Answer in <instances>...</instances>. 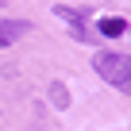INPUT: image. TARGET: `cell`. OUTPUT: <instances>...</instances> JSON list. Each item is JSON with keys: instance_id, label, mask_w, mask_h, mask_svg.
I'll return each instance as SVG.
<instances>
[{"instance_id": "obj_1", "label": "cell", "mask_w": 131, "mask_h": 131, "mask_svg": "<svg viewBox=\"0 0 131 131\" xmlns=\"http://www.w3.org/2000/svg\"><path fill=\"white\" fill-rule=\"evenodd\" d=\"M93 70H96L108 85H116L119 93H127V96H131V58H127V54H116V50H96Z\"/></svg>"}, {"instance_id": "obj_2", "label": "cell", "mask_w": 131, "mask_h": 131, "mask_svg": "<svg viewBox=\"0 0 131 131\" xmlns=\"http://www.w3.org/2000/svg\"><path fill=\"white\" fill-rule=\"evenodd\" d=\"M54 16L70 23L73 39H81V42H93V39H89V27H85V8H70V4H54Z\"/></svg>"}, {"instance_id": "obj_3", "label": "cell", "mask_w": 131, "mask_h": 131, "mask_svg": "<svg viewBox=\"0 0 131 131\" xmlns=\"http://www.w3.org/2000/svg\"><path fill=\"white\" fill-rule=\"evenodd\" d=\"M27 31H31V23H27V19H8V16H0V50L12 46L16 39H23Z\"/></svg>"}, {"instance_id": "obj_4", "label": "cell", "mask_w": 131, "mask_h": 131, "mask_svg": "<svg viewBox=\"0 0 131 131\" xmlns=\"http://www.w3.org/2000/svg\"><path fill=\"white\" fill-rule=\"evenodd\" d=\"M123 31H127V19H119V16H112V19H100V35L116 39V35H123Z\"/></svg>"}, {"instance_id": "obj_5", "label": "cell", "mask_w": 131, "mask_h": 131, "mask_svg": "<svg viewBox=\"0 0 131 131\" xmlns=\"http://www.w3.org/2000/svg\"><path fill=\"white\" fill-rule=\"evenodd\" d=\"M50 104L54 108H70V93H66L62 81H50Z\"/></svg>"}]
</instances>
